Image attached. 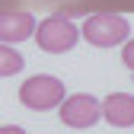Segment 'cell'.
<instances>
[{
  "label": "cell",
  "mask_w": 134,
  "mask_h": 134,
  "mask_svg": "<svg viewBox=\"0 0 134 134\" xmlns=\"http://www.w3.org/2000/svg\"><path fill=\"white\" fill-rule=\"evenodd\" d=\"M35 35V16L26 10H10L0 13V42L3 45H16Z\"/></svg>",
  "instance_id": "obj_5"
},
{
  "label": "cell",
  "mask_w": 134,
  "mask_h": 134,
  "mask_svg": "<svg viewBox=\"0 0 134 134\" xmlns=\"http://www.w3.org/2000/svg\"><path fill=\"white\" fill-rule=\"evenodd\" d=\"M121 61H125V64L131 67V70H134V38L125 45V51H121Z\"/></svg>",
  "instance_id": "obj_8"
},
{
  "label": "cell",
  "mask_w": 134,
  "mask_h": 134,
  "mask_svg": "<svg viewBox=\"0 0 134 134\" xmlns=\"http://www.w3.org/2000/svg\"><path fill=\"white\" fill-rule=\"evenodd\" d=\"M0 134H26V131L16 128V125H3V128H0Z\"/></svg>",
  "instance_id": "obj_9"
},
{
  "label": "cell",
  "mask_w": 134,
  "mask_h": 134,
  "mask_svg": "<svg viewBox=\"0 0 134 134\" xmlns=\"http://www.w3.org/2000/svg\"><path fill=\"white\" fill-rule=\"evenodd\" d=\"M99 118H102V105L99 99H93L90 93H74L61 99V121L70 128H93Z\"/></svg>",
  "instance_id": "obj_4"
},
{
  "label": "cell",
  "mask_w": 134,
  "mask_h": 134,
  "mask_svg": "<svg viewBox=\"0 0 134 134\" xmlns=\"http://www.w3.org/2000/svg\"><path fill=\"white\" fill-rule=\"evenodd\" d=\"M61 99H64V83L48 74H38L19 86V102L29 105L32 112H48V109L61 105Z\"/></svg>",
  "instance_id": "obj_3"
},
{
  "label": "cell",
  "mask_w": 134,
  "mask_h": 134,
  "mask_svg": "<svg viewBox=\"0 0 134 134\" xmlns=\"http://www.w3.org/2000/svg\"><path fill=\"white\" fill-rule=\"evenodd\" d=\"M80 32L86 35L90 45H96V48H112V45H121L131 29H128V19L118 16V13H96V16H90V19L83 23Z\"/></svg>",
  "instance_id": "obj_1"
},
{
  "label": "cell",
  "mask_w": 134,
  "mask_h": 134,
  "mask_svg": "<svg viewBox=\"0 0 134 134\" xmlns=\"http://www.w3.org/2000/svg\"><path fill=\"white\" fill-rule=\"evenodd\" d=\"M77 38H80V29L70 19H64V16H48V19H42L35 26V42L48 54L70 51V48L77 45Z\"/></svg>",
  "instance_id": "obj_2"
},
{
  "label": "cell",
  "mask_w": 134,
  "mask_h": 134,
  "mask_svg": "<svg viewBox=\"0 0 134 134\" xmlns=\"http://www.w3.org/2000/svg\"><path fill=\"white\" fill-rule=\"evenodd\" d=\"M23 54L16 51V48H10V45H3L0 42V77H10V74H19L23 70Z\"/></svg>",
  "instance_id": "obj_7"
},
{
  "label": "cell",
  "mask_w": 134,
  "mask_h": 134,
  "mask_svg": "<svg viewBox=\"0 0 134 134\" xmlns=\"http://www.w3.org/2000/svg\"><path fill=\"white\" fill-rule=\"evenodd\" d=\"M102 105V118L112 128H131L134 125V96L131 93H112Z\"/></svg>",
  "instance_id": "obj_6"
}]
</instances>
